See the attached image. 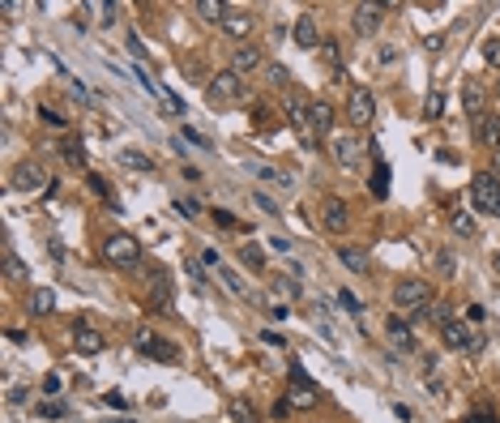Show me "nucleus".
<instances>
[{"label": "nucleus", "instance_id": "obj_1", "mask_svg": "<svg viewBox=\"0 0 500 423\" xmlns=\"http://www.w3.org/2000/svg\"><path fill=\"white\" fill-rule=\"evenodd\" d=\"M205 94H210V103H214V107H235V103H244L248 86H244V77H240L235 68H223V73H214V77H210Z\"/></svg>", "mask_w": 500, "mask_h": 423}, {"label": "nucleus", "instance_id": "obj_2", "mask_svg": "<svg viewBox=\"0 0 500 423\" xmlns=\"http://www.w3.org/2000/svg\"><path fill=\"white\" fill-rule=\"evenodd\" d=\"M394 308H398V312H411V317L428 312V308H432V287H428L424 278H402V282L394 287Z\"/></svg>", "mask_w": 500, "mask_h": 423}, {"label": "nucleus", "instance_id": "obj_3", "mask_svg": "<svg viewBox=\"0 0 500 423\" xmlns=\"http://www.w3.org/2000/svg\"><path fill=\"white\" fill-rule=\"evenodd\" d=\"M103 257H107V265H116V270H137V265H141V244H137L133 235H124V231H111V235L103 240Z\"/></svg>", "mask_w": 500, "mask_h": 423}, {"label": "nucleus", "instance_id": "obj_4", "mask_svg": "<svg viewBox=\"0 0 500 423\" xmlns=\"http://www.w3.org/2000/svg\"><path fill=\"white\" fill-rule=\"evenodd\" d=\"M9 188H17V193H47V188H51V180H47L43 163H34V158H21V163L9 171Z\"/></svg>", "mask_w": 500, "mask_h": 423}, {"label": "nucleus", "instance_id": "obj_5", "mask_svg": "<svg viewBox=\"0 0 500 423\" xmlns=\"http://www.w3.org/2000/svg\"><path fill=\"white\" fill-rule=\"evenodd\" d=\"M471 205H475L479 214H500V180L492 171H479V175L471 180Z\"/></svg>", "mask_w": 500, "mask_h": 423}, {"label": "nucleus", "instance_id": "obj_6", "mask_svg": "<svg viewBox=\"0 0 500 423\" xmlns=\"http://www.w3.org/2000/svg\"><path fill=\"white\" fill-rule=\"evenodd\" d=\"M437 330H441V342H445L449 351H479V338H475V330H471L466 321L449 317V321H441Z\"/></svg>", "mask_w": 500, "mask_h": 423}, {"label": "nucleus", "instance_id": "obj_7", "mask_svg": "<svg viewBox=\"0 0 500 423\" xmlns=\"http://www.w3.org/2000/svg\"><path fill=\"white\" fill-rule=\"evenodd\" d=\"M372 116H377V98H372V90H368V86H355L351 98H347V120H351L355 128H368Z\"/></svg>", "mask_w": 500, "mask_h": 423}, {"label": "nucleus", "instance_id": "obj_8", "mask_svg": "<svg viewBox=\"0 0 500 423\" xmlns=\"http://www.w3.org/2000/svg\"><path fill=\"white\" fill-rule=\"evenodd\" d=\"M351 26H355V34H359V39H372V34L385 26V4H355Z\"/></svg>", "mask_w": 500, "mask_h": 423}, {"label": "nucleus", "instance_id": "obj_9", "mask_svg": "<svg viewBox=\"0 0 500 423\" xmlns=\"http://www.w3.org/2000/svg\"><path fill=\"white\" fill-rule=\"evenodd\" d=\"M330 146H334V158H338L342 167H359V158L368 154V150H364V141H359L355 133H334V137H330Z\"/></svg>", "mask_w": 500, "mask_h": 423}, {"label": "nucleus", "instance_id": "obj_10", "mask_svg": "<svg viewBox=\"0 0 500 423\" xmlns=\"http://www.w3.org/2000/svg\"><path fill=\"white\" fill-rule=\"evenodd\" d=\"M150 308L154 312H171L175 308V287H171V274H163V270L150 274Z\"/></svg>", "mask_w": 500, "mask_h": 423}, {"label": "nucleus", "instance_id": "obj_11", "mask_svg": "<svg viewBox=\"0 0 500 423\" xmlns=\"http://www.w3.org/2000/svg\"><path fill=\"white\" fill-rule=\"evenodd\" d=\"M287 120H291V128L300 133V141H304V146H317V141H321V137L312 133V116H308V103L291 98V103H287Z\"/></svg>", "mask_w": 500, "mask_h": 423}, {"label": "nucleus", "instance_id": "obj_12", "mask_svg": "<svg viewBox=\"0 0 500 423\" xmlns=\"http://www.w3.org/2000/svg\"><path fill=\"white\" fill-rule=\"evenodd\" d=\"M321 227H325V231H347V227H351V210H347V201L325 197V205H321Z\"/></svg>", "mask_w": 500, "mask_h": 423}, {"label": "nucleus", "instance_id": "obj_13", "mask_svg": "<svg viewBox=\"0 0 500 423\" xmlns=\"http://www.w3.org/2000/svg\"><path fill=\"white\" fill-rule=\"evenodd\" d=\"M73 347H77L81 355H98V351H107V338H103L94 325L77 321V325H73Z\"/></svg>", "mask_w": 500, "mask_h": 423}, {"label": "nucleus", "instance_id": "obj_14", "mask_svg": "<svg viewBox=\"0 0 500 423\" xmlns=\"http://www.w3.org/2000/svg\"><path fill=\"white\" fill-rule=\"evenodd\" d=\"M291 34H295V43H300L304 51L321 47V30H317V17H312V13H300V17H295V26H291Z\"/></svg>", "mask_w": 500, "mask_h": 423}, {"label": "nucleus", "instance_id": "obj_15", "mask_svg": "<svg viewBox=\"0 0 500 423\" xmlns=\"http://www.w3.org/2000/svg\"><path fill=\"white\" fill-rule=\"evenodd\" d=\"M231 68L244 77V73H252V68H261V47L257 43H240L235 51H231Z\"/></svg>", "mask_w": 500, "mask_h": 423}, {"label": "nucleus", "instance_id": "obj_16", "mask_svg": "<svg viewBox=\"0 0 500 423\" xmlns=\"http://www.w3.org/2000/svg\"><path fill=\"white\" fill-rule=\"evenodd\" d=\"M308 116H312V133H317V137H334V107H330L325 98L308 103Z\"/></svg>", "mask_w": 500, "mask_h": 423}, {"label": "nucleus", "instance_id": "obj_17", "mask_svg": "<svg viewBox=\"0 0 500 423\" xmlns=\"http://www.w3.org/2000/svg\"><path fill=\"white\" fill-rule=\"evenodd\" d=\"M385 330H389L394 351H402V355H411V351H415V334H411V325H407L402 317H389V321H385Z\"/></svg>", "mask_w": 500, "mask_h": 423}, {"label": "nucleus", "instance_id": "obj_18", "mask_svg": "<svg viewBox=\"0 0 500 423\" xmlns=\"http://www.w3.org/2000/svg\"><path fill=\"white\" fill-rule=\"evenodd\" d=\"M338 261H342L351 274H372V261H368V253H364L359 244H342V248H338Z\"/></svg>", "mask_w": 500, "mask_h": 423}, {"label": "nucleus", "instance_id": "obj_19", "mask_svg": "<svg viewBox=\"0 0 500 423\" xmlns=\"http://www.w3.org/2000/svg\"><path fill=\"white\" fill-rule=\"evenodd\" d=\"M475 137H479L484 146L500 150V116H496V111H484V116L475 120Z\"/></svg>", "mask_w": 500, "mask_h": 423}, {"label": "nucleus", "instance_id": "obj_20", "mask_svg": "<svg viewBox=\"0 0 500 423\" xmlns=\"http://www.w3.org/2000/svg\"><path fill=\"white\" fill-rule=\"evenodd\" d=\"M248 30H252V13H235V9H227V17H223V34L244 39Z\"/></svg>", "mask_w": 500, "mask_h": 423}, {"label": "nucleus", "instance_id": "obj_21", "mask_svg": "<svg viewBox=\"0 0 500 423\" xmlns=\"http://www.w3.org/2000/svg\"><path fill=\"white\" fill-rule=\"evenodd\" d=\"M30 312L34 317H51L56 312V291L51 287H34L30 291Z\"/></svg>", "mask_w": 500, "mask_h": 423}, {"label": "nucleus", "instance_id": "obj_22", "mask_svg": "<svg viewBox=\"0 0 500 423\" xmlns=\"http://www.w3.org/2000/svg\"><path fill=\"white\" fill-rule=\"evenodd\" d=\"M462 103H466V111L479 120V116H484V107H488V94H484V86H479V81H466V90H462Z\"/></svg>", "mask_w": 500, "mask_h": 423}, {"label": "nucleus", "instance_id": "obj_23", "mask_svg": "<svg viewBox=\"0 0 500 423\" xmlns=\"http://www.w3.org/2000/svg\"><path fill=\"white\" fill-rule=\"evenodd\" d=\"M133 347H137L141 355H150V360H154V355H158V347H163V338H158L150 325H141V330L133 334Z\"/></svg>", "mask_w": 500, "mask_h": 423}, {"label": "nucleus", "instance_id": "obj_24", "mask_svg": "<svg viewBox=\"0 0 500 423\" xmlns=\"http://www.w3.org/2000/svg\"><path fill=\"white\" fill-rule=\"evenodd\" d=\"M368 193H372L377 201L389 197V167H385V163H377V171H372V180H368Z\"/></svg>", "mask_w": 500, "mask_h": 423}, {"label": "nucleus", "instance_id": "obj_25", "mask_svg": "<svg viewBox=\"0 0 500 423\" xmlns=\"http://www.w3.org/2000/svg\"><path fill=\"white\" fill-rule=\"evenodd\" d=\"M449 227H454L462 240H475V231H479V227H475V214H466V210H454V214H449Z\"/></svg>", "mask_w": 500, "mask_h": 423}, {"label": "nucleus", "instance_id": "obj_26", "mask_svg": "<svg viewBox=\"0 0 500 423\" xmlns=\"http://www.w3.org/2000/svg\"><path fill=\"white\" fill-rule=\"evenodd\" d=\"M231 423H261V411H257L248 398H235V402H231Z\"/></svg>", "mask_w": 500, "mask_h": 423}, {"label": "nucleus", "instance_id": "obj_27", "mask_svg": "<svg viewBox=\"0 0 500 423\" xmlns=\"http://www.w3.org/2000/svg\"><path fill=\"white\" fill-rule=\"evenodd\" d=\"M235 257H240V261H244V270H252V274H261V270H265V253H261L257 244H244Z\"/></svg>", "mask_w": 500, "mask_h": 423}, {"label": "nucleus", "instance_id": "obj_28", "mask_svg": "<svg viewBox=\"0 0 500 423\" xmlns=\"http://www.w3.org/2000/svg\"><path fill=\"white\" fill-rule=\"evenodd\" d=\"M197 17H201V21H218V26H223L227 4H218V0H197Z\"/></svg>", "mask_w": 500, "mask_h": 423}, {"label": "nucleus", "instance_id": "obj_29", "mask_svg": "<svg viewBox=\"0 0 500 423\" xmlns=\"http://www.w3.org/2000/svg\"><path fill=\"white\" fill-rule=\"evenodd\" d=\"M120 163H124L128 171H154V158H146L141 150H124V154H120Z\"/></svg>", "mask_w": 500, "mask_h": 423}, {"label": "nucleus", "instance_id": "obj_30", "mask_svg": "<svg viewBox=\"0 0 500 423\" xmlns=\"http://www.w3.org/2000/svg\"><path fill=\"white\" fill-rule=\"evenodd\" d=\"M441 111H445V94H441V90H428V98H424V120H441Z\"/></svg>", "mask_w": 500, "mask_h": 423}, {"label": "nucleus", "instance_id": "obj_31", "mask_svg": "<svg viewBox=\"0 0 500 423\" xmlns=\"http://www.w3.org/2000/svg\"><path fill=\"white\" fill-rule=\"evenodd\" d=\"M210 218H214V227H223V231H231V227H244V231H248V223H240L231 210H210Z\"/></svg>", "mask_w": 500, "mask_h": 423}, {"label": "nucleus", "instance_id": "obj_32", "mask_svg": "<svg viewBox=\"0 0 500 423\" xmlns=\"http://www.w3.org/2000/svg\"><path fill=\"white\" fill-rule=\"evenodd\" d=\"M60 154H64V158H68L73 167H81V163H86V150H81V141H73V137H68V141L60 146Z\"/></svg>", "mask_w": 500, "mask_h": 423}, {"label": "nucleus", "instance_id": "obj_33", "mask_svg": "<svg viewBox=\"0 0 500 423\" xmlns=\"http://www.w3.org/2000/svg\"><path fill=\"white\" fill-rule=\"evenodd\" d=\"M265 77H270V86H291V68L287 64H270Z\"/></svg>", "mask_w": 500, "mask_h": 423}, {"label": "nucleus", "instance_id": "obj_34", "mask_svg": "<svg viewBox=\"0 0 500 423\" xmlns=\"http://www.w3.org/2000/svg\"><path fill=\"white\" fill-rule=\"evenodd\" d=\"M184 270H188V278H193L201 291L210 287V278H205V270H201V261H197V257H188V261H184Z\"/></svg>", "mask_w": 500, "mask_h": 423}, {"label": "nucleus", "instance_id": "obj_35", "mask_svg": "<svg viewBox=\"0 0 500 423\" xmlns=\"http://www.w3.org/2000/svg\"><path fill=\"white\" fill-rule=\"evenodd\" d=\"M274 291H278V295H287V300H300V295H304L295 278H274Z\"/></svg>", "mask_w": 500, "mask_h": 423}, {"label": "nucleus", "instance_id": "obj_36", "mask_svg": "<svg viewBox=\"0 0 500 423\" xmlns=\"http://www.w3.org/2000/svg\"><path fill=\"white\" fill-rule=\"evenodd\" d=\"M291 407H317V389H291Z\"/></svg>", "mask_w": 500, "mask_h": 423}, {"label": "nucleus", "instance_id": "obj_37", "mask_svg": "<svg viewBox=\"0 0 500 423\" xmlns=\"http://www.w3.org/2000/svg\"><path fill=\"white\" fill-rule=\"evenodd\" d=\"M321 51H325V60H330V64H334V68L342 73V60H338V51H342V47H338L334 39H321Z\"/></svg>", "mask_w": 500, "mask_h": 423}, {"label": "nucleus", "instance_id": "obj_38", "mask_svg": "<svg viewBox=\"0 0 500 423\" xmlns=\"http://www.w3.org/2000/svg\"><path fill=\"white\" fill-rule=\"evenodd\" d=\"M252 201H257V210H265L270 218H278V201H274V197H265V193L257 188V193H252Z\"/></svg>", "mask_w": 500, "mask_h": 423}, {"label": "nucleus", "instance_id": "obj_39", "mask_svg": "<svg viewBox=\"0 0 500 423\" xmlns=\"http://www.w3.org/2000/svg\"><path fill=\"white\" fill-rule=\"evenodd\" d=\"M4 274H9V278H26V265H21L9 248H4Z\"/></svg>", "mask_w": 500, "mask_h": 423}, {"label": "nucleus", "instance_id": "obj_40", "mask_svg": "<svg viewBox=\"0 0 500 423\" xmlns=\"http://www.w3.org/2000/svg\"><path fill=\"white\" fill-rule=\"evenodd\" d=\"M291 385H295V389H317V385H312V377H308L300 364H291Z\"/></svg>", "mask_w": 500, "mask_h": 423}, {"label": "nucleus", "instance_id": "obj_41", "mask_svg": "<svg viewBox=\"0 0 500 423\" xmlns=\"http://www.w3.org/2000/svg\"><path fill=\"white\" fill-rule=\"evenodd\" d=\"M34 411H39L43 419H64V407H60V402H39Z\"/></svg>", "mask_w": 500, "mask_h": 423}, {"label": "nucleus", "instance_id": "obj_42", "mask_svg": "<svg viewBox=\"0 0 500 423\" xmlns=\"http://www.w3.org/2000/svg\"><path fill=\"white\" fill-rule=\"evenodd\" d=\"M94 13H98V26H111V21H116V4H111V0H103Z\"/></svg>", "mask_w": 500, "mask_h": 423}, {"label": "nucleus", "instance_id": "obj_43", "mask_svg": "<svg viewBox=\"0 0 500 423\" xmlns=\"http://www.w3.org/2000/svg\"><path fill=\"white\" fill-rule=\"evenodd\" d=\"M128 51H133V64H141V60L150 56V51H146V43H141L137 34H128Z\"/></svg>", "mask_w": 500, "mask_h": 423}, {"label": "nucleus", "instance_id": "obj_44", "mask_svg": "<svg viewBox=\"0 0 500 423\" xmlns=\"http://www.w3.org/2000/svg\"><path fill=\"white\" fill-rule=\"evenodd\" d=\"M90 188H94V197H103V201H111V184H107L103 175H90Z\"/></svg>", "mask_w": 500, "mask_h": 423}, {"label": "nucleus", "instance_id": "obj_45", "mask_svg": "<svg viewBox=\"0 0 500 423\" xmlns=\"http://www.w3.org/2000/svg\"><path fill=\"white\" fill-rule=\"evenodd\" d=\"M484 60L500 68V39H488V43H484Z\"/></svg>", "mask_w": 500, "mask_h": 423}, {"label": "nucleus", "instance_id": "obj_46", "mask_svg": "<svg viewBox=\"0 0 500 423\" xmlns=\"http://www.w3.org/2000/svg\"><path fill=\"white\" fill-rule=\"evenodd\" d=\"M133 77H137V81H141V86H146L150 94H158V86H154V77H150V73H146L141 64H133Z\"/></svg>", "mask_w": 500, "mask_h": 423}, {"label": "nucleus", "instance_id": "obj_47", "mask_svg": "<svg viewBox=\"0 0 500 423\" xmlns=\"http://www.w3.org/2000/svg\"><path fill=\"white\" fill-rule=\"evenodd\" d=\"M39 116H43V124H47V128H64V116H56L51 107H39Z\"/></svg>", "mask_w": 500, "mask_h": 423}, {"label": "nucleus", "instance_id": "obj_48", "mask_svg": "<svg viewBox=\"0 0 500 423\" xmlns=\"http://www.w3.org/2000/svg\"><path fill=\"white\" fill-rule=\"evenodd\" d=\"M223 282H227V287H231L235 295H248V287H244V282L235 278V270H223Z\"/></svg>", "mask_w": 500, "mask_h": 423}, {"label": "nucleus", "instance_id": "obj_49", "mask_svg": "<svg viewBox=\"0 0 500 423\" xmlns=\"http://www.w3.org/2000/svg\"><path fill=\"white\" fill-rule=\"evenodd\" d=\"M437 270H441V274L449 278V274L458 270V265H454V253H441V257H437Z\"/></svg>", "mask_w": 500, "mask_h": 423}, {"label": "nucleus", "instance_id": "obj_50", "mask_svg": "<svg viewBox=\"0 0 500 423\" xmlns=\"http://www.w3.org/2000/svg\"><path fill=\"white\" fill-rule=\"evenodd\" d=\"M484 317H488V312H484L479 304H471V308H466V325H471V330H475V325H484Z\"/></svg>", "mask_w": 500, "mask_h": 423}, {"label": "nucleus", "instance_id": "obj_51", "mask_svg": "<svg viewBox=\"0 0 500 423\" xmlns=\"http://www.w3.org/2000/svg\"><path fill=\"white\" fill-rule=\"evenodd\" d=\"M103 402H107L111 411H128V398H124V394H103Z\"/></svg>", "mask_w": 500, "mask_h": 423}, {"label": "nucleus", "instance_id": "obj_52", "mask_svg": "<svg viewBox=\"0 0 500 423\" xmlns=\"http://www.w3.org/2000/svg\"><path fill=\"white\" fill-rule=\"evenodd\" d=\"M184 137H188V141H193V146H201V150H210V141H205V137H201V133H197V128H188V124H184Z\"/></svg>", "mask_w": 500, "mask_h": 423}, {"label": "nucleus", "instance_id": "obj_53", "mask_svg": "<svg viewBox=\"0 0 500 423\" xmlns=\"http://www.w3.org/2000/svg\"><path fill=\"white\" fill-rule=\"evenodd\" d=\"M338 304H342V308H351V312H359V300H355L351 291H338Z\"/></svg>", "mask_w": 500, "mask_h": 423}, {"label": "nucleus", "instance_id": "obj_54", "mask_svg": "<svg viewBox=\"0 0 500 423\" xmlns=\"http://www.w3.org/2000/svg\"><path fill=\"white\" fill-rule=\"evenodd\" d=\"M43 394H60V377H56V372L43 377Z\"/></svg>", "mask_w": 500, "mask_h": 423}, {"label": "nucleus", "instance_id": "obj_55", "mask_svg": "<svg viewBox=\"0 0 500 423\" xmlns=\"http://www.w3.org/2000/svg\"><path fill=\"white\" fill-rule=\"evenodd\" d=\"M394 415H398V419H402V423H411V419H415V415H411V407H402V402L394 407Z\"/></svg>", "mask_w": 500, "mask_h": 423}, {"label": "nucleus", "instance_id": "obj_56", "mask_svg": "<svg viewBox=\"0 0 500 423\" xmlns=\"http://www.w3.org/2000/svg\"><path fill=\"white\" fill-rule=\"evenodd\" d=\"M492 270H496V274H500V253H496V261H492Z\"/></svg>", "mask_w": 500, "mask_h": 423}, {"label": "nucleus", "instance_id": "obj_57", "mask_svg": "<svg viewBox=\"0 0 500 423\" xmlns=\"http://www.w3.org/2000/svg\"><path fill=\"white\" fill-rule=\"evenodd\" d=\"M496 90H500V81H496Z\"/></svg>", "mask_w": 500, "mask_h": 423}]
</instances>
